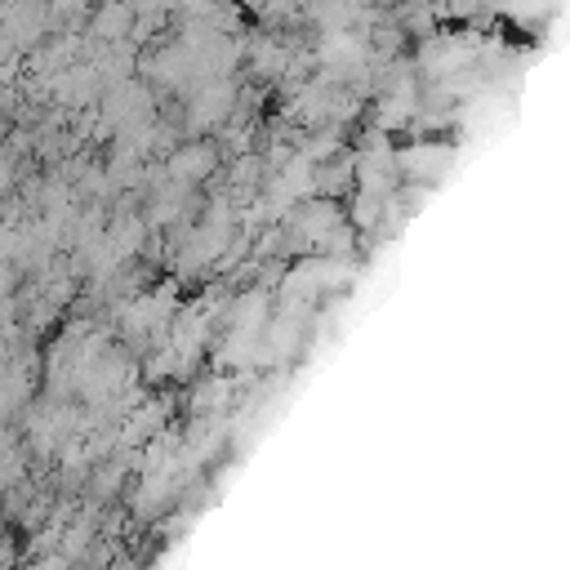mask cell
<instances>
[{
  "label": "cell",
  "instance_id": "1",
  "mask_svg": "<svg viewBox=\"0 0 570 570\" xmlns=\"http://www.w3.org/2000/svg\"><path fill=\"white\" fill-rule=\"evenodd\" d=\"M232 102H236V85L227 76H214V80H200L196 98H191V111H187V125L191 129H214L232 116Z\"/></svg>",
  "mask_w": 570,
  "mask_h": 570
},
{
  "label": "cell",
  "instance_id": "2",
  "mask_svg": "<svg viewBox=\"0 0 570 570\" xmlns=\"http://www.w3.org/2000/svg\"><path fill=\"white\" fill-rule=\"evenodd\" d=\"M85 22H89V36H94L98 45L129 40V31H134V4H129V0H102V4L89 9Z\"/></svg>",
  "mask_w": 570,
  "mask_h": 570
},
{
  "label": "cell",
  "instance_id": "3",
  "mask_svg": "<svg viewBox=\"0 0 570 570\" xmlns=\"http://www.w3.org/2000/svg\"><path fill=\"white\" fill-rule=\"evenodd\" d=\"M214 147L209 142H187V147H178L174 151V160H169V174L178 178V187L183 183H196V178H205L209 169H214Z\"/></svg>",
  "mask_w": 570,
  "mask_h": 570
},
{
  "label": "cell",
  "instance_id": "4",
  "mask_svg": "<svg viewBox=\"0 0 570 570\" xmlns=\"http://www.w3.org/2000/svg\"><path fill=\"white\" fill-rule=\"evenodd\" d=\"M0 138H4V120H0Z\"/></svg>",
  "mask_w": 570,
  "mask_h": 570
}]
</instances>
